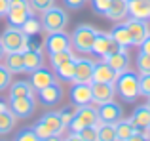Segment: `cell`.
<instances>
[{
  "instance_id": "obj_1",
  "label": "cell",
  "mask_w": 150,
  "mask_h": 141,
  "mask_svg": "<svg viewBox=\"0 0 150 141\" xmlns=\"http://www.w3.org/2000/svg\"><path fill=\"white\" fill-rule=\"evenodd\" d=\"M114 88L116 93L125 101V103H135L137 97L141 95L139 90V74L133 73V70H124V73L118 74L116 82H114Z\"/></svg>"
},
{
  "instance_id": "obj_2",
  "label": "cell",
  "mask_w": 150,
  "mask_h": 141,
  "mask_svg": "<svg viewBox=\"0 0 150 141\" xmlns=\"http://www.w3.org/2000/svg\"><path fill=\"white\" fill-rule=\"evenodd\" d=\"M95 34H97L95 27L88 25V23L78 25L76 29L72 31V34H70V44H72V50H74V52H78V53H82V56L91 53Z\"/></svg>"
},
{
  "instance_id": "obj_3",
  "label": "cell",
  "mask_w": 150,
  "mask_h": 141,
  "mask_svg": "<svg viewBox=\"0 0 150 141\" xmlns=\"http://www.w3.org/2000/svg\"><path fill=\"white\" fill-rule=\"evenodd\" d=\"M33 130H34V134H36L38 137L44 141L46 137H50V135L63 134V132L67 130V126H65V122H63V118H61L59 113L50 111V113H46L36 124H34Z\"/></svg>"
},
{
  "instance_id": "obj_4",
  "label": "cell",
  "mask_w": 150,
  "mask_h": 141,
  "mask_svg": "<svg viewBox=\"0 0 150 141\" xmlns=\"http://www.w3.org/2000/svg\"><path fill=\"white\" fill-rule=\"evenodd\" d=\"M40 23L44 33H55V31H65L67 23H69V15L63 8L51 6L48 10L42 11L40 15Z\"/></svg>"
},
{
  "instance_id": "obj_5",
  "label": "cell",
  "mask_w": 150,
  "mask_h": 141,
  "mask_svg": "<svg viewBox=\"0 0 150 141\" xmlns=\"http://www.w3.org/2000/svg\"><path fill=\"white\" fill-rule=\"evenodd\" d=\"M97 124H99V113H97V109L89 103V105L78 107V113L74 115V118L70 120V124L67 128H69L70 132H80V130H84V128H88V126H97Z\"/></svg>"
},
{
  "instance_id": "obj_6",
  "label": "cell",
  "mask_w": 150,
  "mask_h": 141,
  "mask_svg": "<svg viewBox=\"0 0 150 141\" xmlns=\"http://www.w3.org/2000/svg\"><path fill=\"white\" fill-rule=\"evenodd\" d=\"M2 40V46L6 52H23L27 48V42H29V36L21 31V27H10L2 33L0 36Z\"/></svg>"
},
{
  "instance_id": "obj_7",
  "label": "cell",
  "mask_w": 150,
  "mask_h": 141,
  "mask_svg": "<svg viewBox=\"0 0 150 141\" xmlns=\"http://www.w3.org/2000/svg\"><path fill=\"white\" fill-rule=\"evenodd\" d=\"M30 15H33V8L29 0H10V11L6 15L10 27H21Z\"/></svg>"
},
{
  "instance_id": "obj_8",
  "label": "cell",
  "mask_w": 150,
  "mask_h": 141,
  "mask_svg": "<svg viewBox=\"0 0 150 141\" xmlns=\"http://www.w3.org/2000/svg\"><path fill=\"white\" fill-rule=\"evenodd\" d=\"M124 46H120L118 42L112 40V36H110L108 33H103V31H97L95 34V40H93V48H91V53L97 57H101V59H105L106 56H110V53L118 52V50H122Z\"/></svg>"
},
{
  "instance_id": "obj_9",
  "label": "cell",
  "mask_w": 150,
  "mask_h": 141,
  "mask_svg": "<svg viewBox=\"0 0 150 141\" xmlns=\"http://www.w3.org/2000/svg\"><path fill=\"white\" fill-rule=\"evenodd\" d=\"M70 34H67L65 31H55V33H46L44 36V52L55 53L63 52V50H70Z\"/></svg>"
},
{
  "instance_id": "obj_10",
  "label": "cell",
  "mask_w": 150,
  "mask_h": 141,
  "mask_svg": "<svg viewBox=\"0 0 150 141\" xmlns=\"http://www.w3.org/2000/svg\"><path fill=\"white\" fill-rule=\"evenodd\" d=\"M70 103L78 105V107L93 103L91 82H72V86H70Z\"/></svg>"
},
{
  "instance_id": "obj_11",
  "label": "cell",
  "mask_w": 150,
  "mask_h": 141,
  "mask_svg": "<svg viewBox=\"0 0 150 141\" xmlns=\"http://www.w3.org/2000/svg\"><path fill=\"white\" fill-rule=\"evenodd\" d=\"M8 107L17 118H29L36 109V101L34 97H10Z\"/></svg>"
},
{
  "instance_id": "obj_12",
  "label": "cell",
  "mask_w": 150,
  "mask_h": 141,
  "mask_svg": "<svg viewBox=\"0 0 150 141\" xmlns=\"http://www.w3.org/2000/svg\"><path fill=\"white\" fill-rule=\"evenodd\" d=\"M99 113V122H108V124H116L120 118H124V109L120 103L116 101H108V103H103L97 109Z\"/></svg>"
},
{
  "instance_id": "obj_13",
  "label": "cell",
  "mask_w": 150,
  "mask_h": 141,
  "mask_svg": "<svg viewBox=\"0 0 150 141\" xmlns=\"http://www.w3.org/2000/svg\"><path fill=\"white\" fill-rule=\"evenodd\" d=\"M91 93L93 103L103 105L116 97V88H114V84H108V82H91Z\"/></svg>"
},
{
  "instance_id": "obj_14",
  "label": "cell",
  "mask_w": 150,
  "mask_h": 141,
  "mask_svg": "<svg viewBox=\"0 0 150 141\" xmlns=\"http://www.w3.org/2000/svg\"><path fill=\"white\" fill-rule=\"evenodd\" d=\"M125 27L129 29L131 33V38H133V46H141V42L150 34V29H148V21H143V19H135V17H129L127 21H124Z\"/></svg>"
},
{
  "instance_id": "obj_15",
  "label": "cell",
  "mask_w": 150,
  "mask_h": 141,
  "mask_svg": "<svg viewBox=\"0 0 150 141\" xmlns=\"http://www.w3.org/2000/svg\"><path fill=\"white\" fill-rule=\"evenodd\" d=\"M38 99H40V103L44 105V107H55V105L63 99V88L57 82H53V84L38 90Z\"/></svg>"
},
{
  "instance_id": "obj_16",
  "label": "cell",
  "mask_w": 150,
  "mask_h": 141,
  "mask_svg": "<svg viewBox=\"0 0 150 141\" xmlns=\"http://www.w3.org/2000/svg\"><path fill=\"white\" fill-rule=\"evenodd\" d=\"M53 82H57V76H55V73L48 67H40L36 70H33L30 73V84H33V88L36 90H42L46 88V86L53 84Z\"/></svg>"
},
{
  "instance_id": "obj_17",
  "label": "cell",
  "mask_w": 150,
  "mask_h": 141,
  "mask_svg": "<svg viewBox=\"0 0 150 141\" xmlns=\"http://www.w3.org/2000/svg\"><path fill=\"white\" fill-rule=\"evenodd\" d=\"M23 61H25V73H33V70L44 67V50L38 48H25L23 50Z\"/></svg>"
},
{
  "instance_id": "obj_18",
  "label": "cell",
  "mask_w": 150,
  "mask_h": 141,
  "mask_svg": "<svg viewBox=\"0 0 150 141\" xmlns=\"http://www.w3.org/2000/svg\"><path fill=\"white\" fill-rule=\"evenodd\" d=\"M93 67H95V61H91L89 57H76V70H74L72 82H91Z\"/></svg>"
},
{
  "instance_id": "obj_19",
  "label": "cell",
  "mask_w": 150,
  "mask_h": 141,
  "mask_svg": "<svg viewBox=\"0 0 150 141\" xmlns=\"http://www.w3.org/2000/svg\"><path fill=\"white\" fill-rule=\"evenodd\" d=\"M118 78V73L106 63L105 59L103 61H97L95 67H93V78L91 82H108V84H114Z\"/></svg>"
},
{
  "instance_id": "obj_20",
  "label": "cell",
  "mask_w": 150,
  "mask_h": 141,
  "mask_svg": "<svg viewBox=\"0 0 150 141\" xmlns=\"http://www.w3.org/2000/svg\"><path fill=\"white\" fill-rule=\"evenodd\" d=\"M105 61H106V63H108L114 70H116L118 74L124 73V70H127V69H129V63H131V59H129V53H127V48H122V50H118V52L106 56Z\"/></svg>"
},
{
  "instance_id": "obj_21",
  "label": "cell",
  "mask_w": 150,
  "mask_h": 141,
  "mask_svg": "<svg viewBox=\"0 0 150 141\" xmlns=\"http://www.w3.org/2000/svg\"><path fill=\"white\" fill-rule=\"evenodd\" d=\"M127 14H129V17L148 21L150 19V0H127Z\"/></svg>"
},
{
  "instance_id": "obj_22",
  "label": "cell",
  "mask_w": 150,
  "mask_h": 141,
  "mask_svg": "<svg viewBox=\"0 0 150 141\" xmlns=\"http://www.w3.org/2000/svg\"><path fill=\"white\" fill-rule=\"evenodd\" d=\"M129 120H131L133 126L137 128V132L148 130V128H150V109L146 107V105H139V107H135V111L131 113Z\"/></svg>"
},
{
  "instance_id": "obj_23",
  "label": "cell",
  "mask_w": 150,
  "mask_h": 141,
  "mask_svg": "<svg viewBox=\"0 0 150 141\" xmlns=\"http://www.w3.org/2000/svg\"><path fill=\"white\" fill-rule=\"evenodd\" d=\"M127 0H110V6L108 11L105 14V17H108L110 21L114 23H120L127 17Z\"/></svg>"
},
{
  "instance_id": "obj_24",
  "label": "cell",
  "mask_w": 150,
  "mask_h": 141,
  "mask_svg": "<svg viewBox=\"0 0 150 141\" xmlns=\"http://www.w3.org/2000/svg\"><path fill=\"white\" fill-rule=\"evenodd\" d=\"M110 36H112L114 42H118L120 46H124V48H129V46H133V38H131V33H129V29L125 27V23H116V25L112 27V31H110Z\"/></svg>"
},
{
  "instance_id": "obj_25",
  "label": "cell",
  "mask_w": 150,
  "mask_h": 141,
  "mask_svg": "<svg viewBox=\"0 0 150 141\" xmlns=\"http://www.w3.org/2000/svg\"><path fill=\"white\" fill-rule=\"evenodd\" d=\"M4 65L10 69V73H11V74L25 73L23 52H6V53H4Z\"/></svg>"
},
{
  "instance_id": "obj_26",
  "label": "cell",
  "mask_w": 150,
  "mask_h": 141,
  "mask_svg": "<svg viewBox=\"0 0 150 141\" xmlns=\"http://www.w3.org/2000/svg\"><path fill=\"white\" fill-rule=\"evenodd\" d=\"M8 90H10V97H34V92H36L30 80H15L10 84Z\"/></svg>"
},
{
  "instance_id": "obj_27",
  "label": "cell",
  "mask_w": 150,
  "mask_h": 141,
  "mask_svg": "<svg viewBox=\"0 0 150 141\" xmlns=\"http://www.w3.org/2000/svg\"><path fill=\"white\" fill-rule=\"evenodd\" d=\"M114 128H116V139L118 141H127L137 132V128L133 126V122L129 118H120L114 124Z\"/></svg>"
},
{
  "instance_id": "obj_28",
  "label": "cell",
  "mask_w": 150,
  "mask_h": 141,
  "mask_svg": "<svg viewBox=\"0 0 150 141\" xmlns=\"http://www.w3.org/2000/svg\"><path fill=\"white\" fill-rule=\"evenodd\" d=\"M74 70H76V59H70V61H67V63L55 67L53 73H55V76H57V80L72 82L74 80Z\"/></svg>"
},
{
  "instance_id": "obj_29",
  "label": "cell",
  "mask_w": 150,
  "mask_h": 141,
  "mask_svg": "<svg viewBox=\"0 0 150 141\" xmlns=\"http://www.w3.org/2000/svg\"><path fill=\"white\" fill-rule=\"evenodd\" d=\"M48 57H50V65H51V69H55V67H59V65L67 63V61H70V59H76V53H74V50L70 48V50H63V52L50 53Z\"/></svg>"
},
{
  "instance_id": "obj_30",
  "label": "cell",
  "mask_w": 150,
  "mask_h": 141,
  "mask_svg": "<svg viewBox=\"0 0 150 141\" xmlns=\"http://www.w3.org/2000/svg\"><path fill=\"white\" fill-rule=\"evenodd\" d=\"M15 120H17V116H15L10 109H6V111L0 113V135L10 134V132L15 128Z\"/></svg>"
},
{
  "instance_id": "obj_31",
  "label": "cell",
  "mask_w": 150,
  "mask_h": 141,
  "mask_svg": "<svg viewBox=\"0 0 150 141\" xmlns=\"http://www.w3.org/2000/svg\"><path fill=\"white\" fill-rule=\"evenodd\" d=\"M97 139L99 141H118L114 124H108V122H99L97 124Z\"/></svg>"
},
{
  "instance_id": "obj_32",
  "label": "cell",
  "mask_w": 150,
  "mask_h": 141,
  "mask_svg": "<svg viewBox=\"0 0 150 141\" xmlns=\"http://www.w3.org/2000/svg\"><path fill=\"white\" fill-rule=\"evenodd\" d=\"M21 31L27 34V36H34V34H42V23L40 19H36L34 15H30V17H27V21L21 25Z\"/></svg>"
},
{
  "instance_id": "obj_33",
  "label": "cell",
  "mask_w": 150,
  "mask_h": 141,
  "mask_svg": "<svg viewBox=\"0 0 150 141\" xmlns=\"http://www.w3.org/2000/svg\"><path fill=\"white\" fill-rule=\"evenodd\" d=\"M135 65H137L139 74L150 73V56H148V53H144V52H139V56H137V59H135Z\"/></svg>"
},
{
  "instance_id": "obj_34",
  "label": "cell",
  "mask_w": 150,
  "mask_h": 141,
  "mask_svg": "<svg viewBox=\"0 0 150 141\" xmlns=\"http://www.w3.org/2000/svg\"><path fill=\"white\" fill-rule=\"evenodd\" d=\"M10 84H11V73H10V69L4 65V61H0V92L8 90Z\"/></svg>"
},
{
  "instance_id": "obj_35",
  "label": "cell",
  "mask_w": 150,
  "mask_h": 141,
  "mask_svg": "<svg viewBox=\"0 0 150 141\" xmlns=\"http://www.w3.org/2000/svg\"><path fill=\"white\" fill-rule=\"evenodd\" d=\"M76 113H78V105H74V103L67 105V107H63L61 111H59V115H61L65 126H69V124H70V120L74 118V115H76Z\"/></svg>"
},
{
  "instance_id": "obj_36",
  "label": "cell",
  "mask_w": 150,
  "mask_h": 141,
  "mask_svg": "<svg viewBox=\"0 0 150 141\" xmlns=\"http://www.w3.org/2000/svg\"><path fill=\"white\" fill-rule=\"evenodd\" d=\"M13 141H42V139L34 134L33 128H23L21 132H17V135H15Z\"/></svg>"
},
{
  "instance_id": "obj_37",
  "label": "cell",
  "mask_w": 150,
  "mask_h": 141,
  "mask_svg": "<svg viewBox=\"0 0 150 141\" xmlns=\"http://www.w3.org/2000/svg\"><path fill=\"white\" fill-rule=\"evenodd\" d=\"M139 90L143 97H150V73L139 74Z\"/></svg>"
},
{
  "instance_id": "obj_38",
  "label": "cell",
  "mask_w": 150,
  "mask_h": 141,
  "mask_svg": "<svg viewBox=\"0 0 150 141\" xmlns=\"http://www.w3.org/2000/svg\"><path fill=\"white\" fill-rule=\"evenodd\" d=\"M78 134H80V137L84 141H99L97 139V126H88L84 130H80Z\"/></svg>"
},
{
  "instance_id": "obj_39",
  "label": "cell",
  "mask_w": 150,
  "mask_h": 141,
  "mask_svg": "<svg viewBox=\"0 0 150 141\" xmlns=\"http://www.w3.org/2000/svg\"><path fill=\"white\" fill-rule=\"evenodd\" d=\"M108 6H110V0H91V8L95 14L99 15H105L108 11Z\"/></svg>"
},
{
  "instance_id": "obj_40",
  "label": "cell",
  "mask_w": 150,
  "mask_h": 141,
  "mask_svg": "<svg viewBox=\"0 0 150 141\" xmlns=\"http://www.w3.org/2000/svg\"><path fill=\"white\" fill-rule=\"evenodd\" d=\"M29 2H30V8H33L34 11H40V14L53 6V0H29Z\"/></svg>"
},
{
  "instance_id": "obj_41",
  "label": "cell",
  "mask_w": 150,
  "mask_h": 141,
  "mask_svg": "<svg viewBox=\"0 0 150 141\" xmlns=\"http://www.w3.org/2000/svg\"><path fill=\"white\" fill-rule=\"evenodd\" d=\"M63 4H65L69 10H82V8L88 4V0H63Z\"/></svg>"
},
{
  "instance_id": "obj_42",
  "label": "cell",
  "mask_w": 150,
  "mask_h": 141,
  "mask_svg": "<svg viewBox=\"0 0 150 141\" xmlns=\"http://www.w3.org/2000/svg\"><path fill=\"white\" fill-rule=\"evenodd\" d=\"M10 11V0H0V19L6 17Z\"/></svg>"
},
{
  "instance_id": "obj_43",
  "label": "cell",
  "mask_w": 150,
  "mask_h": 141,
  "mask_svg": "<svg viewBox=\"0 0 150 141\" xmlns=\"http://www.w3.org/2000/svg\"><path fill=\"white\" fill-rule=\"evenodd\" d=\"M139 48H141V52H144V53H148V56H150V34H148L146 38H144L143 42H141Z\"/></svg>"
},
{
  "instance_id": "obj_44",
  "label": "cell",
  "mask_w": 150,
  "mask_h": 141,
  "mask_svg": "<svg viewBox=\"0 0 150 141\" xmlns=\"http://www.w3.org/2000/svg\"><path fill=\"white\" fill-rule=\"evenodd\" d=\"M127 141H150V137H146V135L141 134V132H135V134H133Z\"/></svg>"
},
{
  "instance_id": "obj_45",
  "label": "cell",
  "mask_w": 150,
  "mask_h": 141,
  "mask_svg": "<svg viewBox=\"0 0 150 141\" xmlns=\"http://www.w3.org/2000/svg\"><path fill=\"white\" fill-rule=\"evenodd\" d=\"M63 141H84L80 137V134H78V132H70L69 135H65V137H63Z\"/></svg>"
},
{
  "instance_id": "obj_46",
  "label": "cell",
  "mask_w": 150,
  "mask_h": 141,
  "mask_svg": "<svg viewBox=\"0 0 150 141\" xmlns=\"http://www.w3.org/2000/svg\"><path fill=\"white\" fill-rule=\"evenodd\" d=\"M44 141H63V135L57 134V135H50V137H46Z\"/></svg>"
},
{
  "instance_id": "obj_47",
  "label": "cell",
  "mask_w": 150,
  "mask_h": 141,
  "mask_svg": "<svg viewBox=\"0 0 150 141\" xmlns=\"http://www.w3.org/2000/svg\"><path fill=\"white\" fill-rule=\"evenodd\" d=\"M6 109H10V107H8V101L0 97V113H2V111H6Z\"/></svg>"
},
{
  "instance_id": "obj_48",
  "label": "cell",
  "mask_w": 150,
  "mask_h": 141,
  "mask_svg": "<svg viewBox=\"0 0 150 141\" xmlns=\"http://www.w3.org/2000/svg\"><path fill=\"white\" fill-rule=\"evenodd\" d=\"M4 53H6V50H4V46H2V40H0V61L4 59Z\"/></svg>"
},
{
  "instance_id": "obj_49",
  "label": "cell",
  "mask_w": 150,
  "mask_h": 141,
  "mask_svg": "<svg viewBox=\"0 0 150 141\" xmlns=\"http://www.w3.org/2000/svg\"><path fill=\"white\" fill-rule=\"evenodd\" d=\"M146 99H148V101H146V107L150 109V97H146Z\"/></svg>"
},
{
  "instance_id": "obj_50",
  "label": "cell",
  "mask_w": 150,
  "mask_h": 141,
  "mask_svg": "<svg viewBox=\"0 0 150 141\" xmlns=\"http://www.w3.org/2000/svg\"><path fill=\"white\" fill-rule=\"evenodd\" d=\"M148 130H150V128H148Z\"/></svg>"
}]
</instances>
